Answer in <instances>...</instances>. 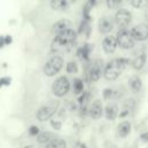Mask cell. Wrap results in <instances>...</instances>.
I'll return each mask as SVG.
<instances>
[{
  "instance_id": "277c9868",
  "label": "cell",
  "mask_w": 148,
  "mask_h": 148,
  "mask_svg": "<svg viewBox=\"0 0 148 148\" xmlns=\"http://www.w3.org/2000/svg\"><path fill=\"white\" fill-rule=\"evenodd\" d=\"M64 67V58L59 54L52 56L43 67V73L46 76H54L57 75Z\"/></svg>"
},
{
  "instance_id": "836d02e7",
  "label": "cell",
  "mask_w": 148,
  "mask_h": 148,
  "mask_svg": "<svg viewBox=\"0 0 148 148\" xmlns=\"http://www.w3.org/2000/svg\"><path fill=\"white\" fill-rule=\"evenodd\" d=\"M24 148H34L32 146H29V147H24Z\"/></svg>"
},
{
  "instance_id": "2e32d148",
  "label": "cell",
  "mask_w": 148,
  "mask_h": 148,
  "mask_svg": "<svg viewBox=\"0 0 148 148\" xmlns=\"http://www.w3.org/2000/svg\"><path fill=\"white\" fill-rule=\"evenodd\" d=\"M132 131V125L128 120H124V121H120L117 126V134L120 136V138H126Z\"/></svg>"
},
{
  "instance_id": "83f0119b",
  "label": "cell",
  "mask_w": 148,
  "mask_h": 148,
  "mask_svg": "<svg viewBox=\"0 0 148 148\" xmlns=\"http://www.w3.org/2000/svg\"><path fill=\"white\" fill-rule=\"evenodd\" d=\"M28 133H29L30 136H37V135L40 133V131H39V128H38L37 126L31 125V126L29 127V130H28Z\"/></svg>"
},
{
  "instance_id": "6da1fadb",
  "label": "cell",
  "mask_w": 148,
  "mask_h": 148,
  "mask_svg": "<svg viewBox=\"0 0 148 148\" xmlns=\"http://www.w3.org/2000/svg\"><path fill=\"white\" fill-rule=\"evenodd\" d=\"M77 40V32L74 29H67L54 35L51 43L52 52H69Z\"/></svg>"
},
{
  "instance_id": "8fae6325",
  "label": "cell",
  "mask_w": 148,
  "mask_h": 148,
  "mask_svg": "<svg viewBox=\"0 0 148 148\" xmlns=\"http://www.w3.org/2000/svg\"><path fill=\"white\" fill-rule=\"evenodd\" d=\"M102 47H103V51L106 53V54H111V53H114L117 47H118V42H117V37L114 35H106L103 40H102Z\"/></svg>"
},
{
  "instance_id": "ac0fdd59",
  "label": "cell",
  "mask_w": 148,
  "mask_h": 148,
  "mask_svg": "<svg viewBox=\"0 0 148 148\" xmlns=\"http://www.w3.org/2000/svg\"><path fill=\"white\" fill-rule=\"evenodd\" d=\"M54 138H57V136H56L52 132H49V131H44V132L39 133V134L36 136L37 142H38L39 145H43V146H45L46 143H49L50 141H52Z\"/></svg>"
},
{
  "instance_id": "d6986e66",
  "label": "cell",
  "mask_w": 148,
  "mask_h": 148,
  "mask_svg": "<svg viewBox=\"0 0 148 148\" xmlns=\"http://www.w3.org/2000/svg\"><path fill=\"white\" fill-rule=\"evenodd\" d=\"M128 88L131 89L132 92H139L142 88V81L139 76L134 75L132 77H130L128 80Z\"/></svg>"
},
{
  "instance_id": "cb8c5ba5",
  "label": "cell",
  "mask_w": 148,
  "mask_h": 148,
  "mask_svg": "<svg viewBox=\"0 0 148 148\" xmlns=\"http://www.w3.org/2000/svg\"><path fill=\"white\" fill-rule=\"evenodd\" d=\"M103 95V98L105 101H109V99H112V98H117L118 97V91L112 89V88H105L102 92Z\"/></svg>"
},
{
  "instance_id": "f1b7e54d",
  "label": "cell",
  "mask_w": 148,
  "mask_h": 148,
  "mask_svg": "<svg viewBox=\"0 0 148 148\" xmlns=\"http://www.w3.org/2000/svg\"><path fill=\"white\" fill-rule=\"evenodd\" d=\"M12 82V79L9 76H3L0 79V88L3 87V86H9Z\"/></svg>"
},
{
  "instance_id": "5bb4252c",
  "label": "cell",
  "mask_w": 148,
  "mask_h": 148,
  "mask_svg": "<svg viewBox=\"0 0 148 148\" xmlns=\"http://www.w3.org/2000/svg\"><path fill=\"white\" fill-rule=\"evenodd\" d=\"M71 27H72V21L71 20H68V18H61V20L54 22V24L52 25V29L51 30H52V32L54 35H57V34L62 32V31H65L67 29H71Z\"/></svg>"
},
{
  "instance_id": "9a60e30c",
  "label": "cell",
  "mask_w": 148,
  "mask_h": 148,
  "mask_svg": "<svg viewBox=\"0 0 148 148\" xmlns=\"http://www.w3.org/2000/svg\"><path fill=\"white\" fill-rule=\"evenodd\" d=\"M104 113L108 120H114L119 116V108L116 103H109L104 109Z\"/></svg>"
},
{
  "instance_id": "d6a6232c",
  "label": "cell",
  "mask_w": 148,
  "mask_h": 148,
  "mask_svg": "<svg viewBox=\"0 0 148 148\" xmlns=\"http://www.w3.org/2000/svg\"><path fill=\"white\" fill-rule=\"evenodd\" d=\"M5 45V36H0V49H2Z\"/></svg>"
},
{
  "instance_id": "3957f363",
  "label": "cell",
  "mask_w": 148,
  "mask_h": 148,
  "mask_svg": "<svg viewBox=\"0 0 148 148\" xmlns=\"http://www.w3.org/2000/svg\"><path fill=\"white\" fill-rule=\"evenodd\" d=\"M60 105L59 99H50L49 102H46L44 105H42L37 112H36V118L39 121H46V120H51L52 117L54 116V113L58 111Z\"/></svg>"
},
{
  "instance_id": "30bf717a",
  "label": "cell",
  "mask_w": 148,
  "mask_h": 148,
  "mask_svg": "<svg viewBox=\"0 0 148 148\" xmlns=\"http://www.w3.org/2000/svg\"><path fill=\"white\" fill-rule=\"evenodd\" d=\"M114 25H116L114 20L111 16H103L98 20V23H97V28H98L99 34L105 35V36L111 34Z\"/></svg>"
},
{
  "instance_id": "484cf974",
  "label": "cell",
  "mask_w": 148,
  "mask_h": 148,
  "mask_svg": "<svg viewBox=\"0 0 148 148\" xmlns=\"http://www.w3.org/2000/svg\"><path fill=\"white\" fill-rule=\"evenodd\" d=\"M130 2L134 8H138V9L148 7V0H131Z\"/></svg>"
},
{
  "instance_id": "ffe728a7",
  "label": "cell",
  "mask_w": 148,
  "mask_h": 148,
  "mask_svg": "<svg viewBox=\"0 0 148 148\" xmlns=\"http://www.w3.org/2000/svg\"><path fill=\"white\" fill-rule=\"evenodd\" d=\"M90 52H91V46L89 44H84L83 46H81L77 50L76 54L80 59H82L84 61H89L90 60Z\"/></svg>"
},
{
  "instance_id": "4fadbf2b",
  "label": "cell",
  "mask_w": 148,
  "mask_h": 148,
  "mask_svg": "<svg viewBox=\"0 0 148 148\" xmlns=\"http://www.w3.org/2000/svg\"><path fill=\"white\" fill-rule=\"evenodd\" d=\"M76 0H50V6L53 10L62 12L68 9L75 3Z\"/></svg>"
},
{
  "instance_id": "7a4b0ae2",
  "label": "cell",
  "mask_w": 148,
  "mask_h": 148,
  "mask_svg": "<svg viewBox=\"0 0 148 148\" xmlns=\"http://www.w3.org/2000/svg\"><path fill=\"white\" fill-rule=\"evenodd\" d=\"M130 65V59L119 57L110 60L103 68V76L108 81H114L121 74V72Z\"/></svg>"
},
{
  "instance_id": "8992f818",
  "label": "cell",
  "mask_w": 148,
  "mask_h": 148,
  "mask_svg": "<svg viewBox=\"0 0 148 148\" xmlns=\"http://www.w3.org/2000/svg\"><path fill=\"white\" fill-rule=\"evenodd\" d=\"M116 37L118 46L123 50H132L135 46V40L128 29H119Z\"/></svg>"
},
{
  "instance_id": "7c38bea8",
  "label": "cell",
  "mask_w": 148,
  "mask_h": 148,
  "mask_svg": "<svg viewBox=\"0 0 148 148\" xmlns=\"http://www.w3.org/2000/svg\"><path fill=\"white\" fill-rule=\"evenodd\" d=\"M103 111H104V108L101 99H95L88 106V114L92 119H99L103 116Z\"/></svg>"
},
{
  "instance_id": "603a6c76",
  "label": "cell",
  "mask_w": 148,
  "mask_h": 148,
  "mask_svg": "<svg viewBox=\"0 0 148 148\" xmlns=\"http://www.w3.org/2000/svg\"><path fill=\"white\" fill-rule=\"evenodd\" d=\"M77 102H79L81 109H86L88 111V106L90 104V92L89 91H83L80 95V97L77 98Z\"/></svg>"
},
{
  "instance_id": "ba28073f",
  "label": "cell",
  "mask_w": 148,
  "mask_h": 148,
  "mask_svg": "<svg viewBox=\"0 0 148 148\" xmlns=\"http://www.w3.org/2000/svg\"><path fill=\"white\" fill-rule=\"evenodd\" d=\"M113 20L119 29H127L132 22V13L126 8H120L116 12Z\"/></svg>"
},
{
  "instance_id": "4316f807",
  "label": "cell",
  "mask_w": 148,
  "mask_h": 148,
  "mask_svg": "<svg viewBox=\"0 0 148 148\" xmlns=\"http://www.w3.org/2000/svg\"><path fill=\"white\" fill-rule=\"evenodd\" d=\"M105 2H106V7L109 9H116L120 6L123 0H105Z\"/></svg>"
},
{
  "instance_id": "9c48e42d",
  "label": "cell",
  "mask_w": 148,
  "mask_h": 148,
  "mask_svg": "<svg viewBox=\"0 0 148 148\" xmlns=\"http://www.w3.org/2000/svg\"><path fill=\"white\" fill-rule=\"evenodd\" d=\"M135 42H145L148 39V24L139 23L130 29Z\"/></svg>"
},
{
  "instance_id": "7402d4cb",
  "label": "cell",
  "mask_w": 148,
  "mask_h": 148,
  "mask_svg": "<svg viewBox=\"0 0 148 148\" xmlns=\"http://www.w3.org/2000/svg\"><path fill=\"white\" fill-rule=\"evenodd\" d=\"M42 148H67V143L64 139L54 138L52 141H50L49 143H46Z\"/></svg>"
},
{
  "instance_id": "1f68e13d",
  "label": "cell",
  "mask_w": 148,
  "mask_h": 148,
  "mask_svg": "<svg viewBox=\"0 0 148 148\" xmlns=\"http://www.w3.org/2000/svg\"><path fill=\"white\" fill-rule=\"evenodd\" d=\"M12 40H13V38H12V36H9V35H7V36H5V44H6V45H9V44L12 43Z\"/></svg>"
},
{
  "instance_id": "52a82bcc",
  "label": "cell",
  "mask_w": 148,
  "mask_h": 148,
  "mask_svg": "<svg viewBox=\"0 0 148 148\" xmlns=\"http://www.w3.org/2000/svg\"><path fill=\"white\" fill-rule=\"evenodd\" d=\"M103 65L99 61H94L87 66L84 72V77L88 82H97L102 76Z\"/></svg>"
},
{
  "instance_id": "5b68a950",
  "label": "cell",
  "mask_w": 148,
  "mask_h": 148,
  "mask_svg": "<svg viewBox=\"0 0 148 148\" xmlns=\"http://www.w3.org/2000/svg\"><path fill=\"white\" fill-rule=\"evenodd\" d=\"M51 90H52V94L58 98H61L65 95H67L68 91L71 90V82H69L68 77L65 76V75H61V76L57 77L52 82Z\"/></svg>"
},
{
  "instance_id": "4dcf8cb0",
  "label": "cell",
  "mask_w": 148,
  "mask_h": 148,
  "mask_svg": "<svg viewBox=\"0 0 148 148\" xmlns=\"http://www.w3.org/2000/svg\"><path fill=\"white\" fill-rule=\"evenodd\" d=\"M140 139L145 142H148V132H143L142 134H140Z\"/></svg>"
},
{
  "instance_id": "f546056e",
  "label": "cell",
  "mask_w": 148,
  "mask_h": 148,
  "mask_svg": "<svg viewBox=\"0 0 148 148\" xmlns=\"http://www.w3.org/2000/svg\"><path fill=\"white\" fill-rule=\"evenodd\" d=\"M51 126L54 128V130H60L61 128V123L59 121V120H57V119H51Z\"/></svg>"
},
{
  "instance_id": "e0dca14e",
  "label": "cell",
  "mask_w": 148,
  "mask_h": 148,
  "mask_svg": "<svg viewBox=\"0 0 148 148\" xmlns=\"http://www.w3.org/2000/svg\"><path fill=\"white\" fill-rule=\"evenodd\" d=\"M146 53L142 52V53H139L133 60H132V67L135 69V71H140L143 68V66L146 65Z\"/></svg>"
},
{
  "instance_id": "44dd1931",
  "label": "cell",
  "mask_w": 148,
  "mask_h": 148,
  "mask_svg": "<svg viewBox=\"0 0 148 148\" xmlns=\"http://www.w3.org/2000/svg\"><path fill=\"white\" fill-rule=\"evenodd\" d=\"M72 90H73L74 95H79L80 96L84 91V82H83V80L80 79V77L74 79L73 86H72Z\"/></svg>"
},
{
  "instance_id": "e575fe53",
  "label": "cell",
  "mask_w": 148,
  "mask_h": 148,
  "mask_svg": "<svg viewBox=\"0 0 148 148\" xmlns=\"http://www.w3.org/2000/svg\"><path fill=\"white\" fill-rule=\"evenodd\" d=\"M127 1H131V0H127Z\"/></svg>"
},
{
  "instance_id": "d4e9b609",
  "label": "cell",
  "mask_w": 148,
  "mask_h": 148,
  "mask_svg": "<svg viewBox=\"0 0 148 148\" xmlns=\"http://www.w3.org/2000/svg\"><path fill=\"white\" fill-rule=\"evenodd\" d=\"M66 72L68 74H75V73H77L79 72V65H77V62L74 61V60L68 61L66 64Z\"/></svg>"
}]
</instances>
